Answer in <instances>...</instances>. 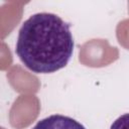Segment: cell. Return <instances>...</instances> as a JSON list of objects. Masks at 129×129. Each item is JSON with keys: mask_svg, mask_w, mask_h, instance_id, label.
I'll return each instance as SVG.
<instances>
[{"mask_svg": "<svg viewBox=\"0 0 129 129\" xmlns=\"http://www.w3.org/2000/svg\"><path fill=\"white\" fill-rule=\"evenodd\" d=\"M110 129H128V114L126 113L115 120Z\"/></svg>", "mask_w": 129, "mask_h": 129, "instance_id": "3957f363", "label": "cell"}, {"mask_svg": "<svg viewBox=\"0 0 129 129\" xmlns=\"http://www.w3.org/2000/svg\"><path fill=\"white\" fill-rule=\"evenodd\" d=\"M71 25L53 13H35L21 25L15 52L35 74H51L64 68L74 52Z\"/></svg>", "mask_w": 129, "mask_h": 129, "instance_id": "6da1fadb", "label": "cell"}, {"mask_svg": "<svg viewBox=\"0 0 129 129\" xmlns=\"http://www.w3.org/2000/svg\"><path fill=\"white\" fill-rule=\"evenodd\" d=\"M32 129H86L76 119L61 114H53L39 120Z\"/></svg>", "mask_w": 129, "mask_h": 129, "instance_id": "7a4b0ae2", "label": "cell"}]
</instances>
